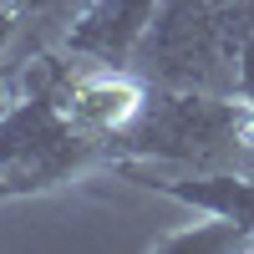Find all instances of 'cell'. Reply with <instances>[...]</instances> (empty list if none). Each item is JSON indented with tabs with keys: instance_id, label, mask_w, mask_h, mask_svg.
Wrapping results in <instances>:
<instances>
[{
	"instance_id": "obj_8",
	"label": "cell",
	"mask_w": 254,
	"mask_h": 254,
	"mask_svg": "<svg viewBox=\"0 0 254 254\" xmlns=\"http://www.w3.org/2000/svg\"><path fill=\"white\" fill-rule=\"evenodd\" d=\"M20 26H26V20H20V5H15V0H0V56H5V46L15 41Z\"/></svg>"
},
{
	"instance_id": "obj_4",
	"label": "cell",
	"mask_w": 254,
	"mask_h": 254,
	"mask_svg": "<svg viewBox=\"0 0 254 254\" xmlns=\"http://www.w3.org/2000/svg\"><path fill=\"white\" fill-rule=\"evenodd\" d=\"M158 10H163V0H87L71 15L61 46H66V56L97 61V66H132Z\"/></svg>"
},
{
	"instance_id": "obj_1",
	"label": "cell",
	"mask_w": 254,
	"mask_h": 254,
	"mask_svg": "<svg viewBox=\"0 0 254 254\" xmlns=\"http://www.w3.org/2000/svg\"><path fill=\"white\" fill-rule=\"evenodd\" d=\"M244 97H214V92H147L142 117L117 137L122 158H153L178 168H239L244 163Z\"/></svg>"
},
{
	"instance_id": "obj_6",
	"label": "cell",
	"mask_w": 254,
	"mask_h": 254,
	"mask_svg": "<svg viewBox=\"0 0 254 254\" xmlns=\"http://www.w3.org/2000/svg\"><path fill=\"white\" fill-rule=\"evenodd\" d=\"M15 5H20V20H36V26L66 20V26H71V15L87 5V0H15Z\"/></svg>"
},
{
	"instance_id": "obj_5",
	"label": "cell",
	"mask_w": 254,
	"mask_h": 254,
	"mask_svg": "<svg viewBox=\"0 0 254 254\" xmlns=\"http://www.w3.org/2000/svg\"><path fill=\"white\" fill-rule=\"evenodd\" d=\"M153 249L173 254V249H214V254H234V249H254V234L239 229L234 219H208V224H193V229H178V234H163L153 239Z\"/></svg>"
},
{
	"instance_id": "obj_3",
	"label": "cell",
	"mask_w": 254,
	"mask_h": 254,
	"mask_svg": "<svg viewBox=\"0 0 254 254\" xmlns=\"http://www.w3.org/2000/svg\"><path fill=\"white\" fill-rule=\"evenodd\" d=\"M112 173L137 188L168 193L178 203H193L203 214L234 219L239 229L254 234V173H244V168H178V163H153V158H117Z\"/></svg>"
},
{
	"instance_id": "obj_7",
	"label": "cell",
	"mask_w": 254,
	"mask_h": 254,
	"mask_svg": "<svg viewBox=\"0 0 254 254\" xmlns=\"http://www.w3.org/2000/svg\"><path fill=\"white\" fill-rule=\"evenodd\" d=\"M234 97L254 102V36L244 41V51H239V76H234Z\"/></svg>"
},
{
	"instance_id": "obj_2",
	"label": "cell",
	"mask_w": 254,
	"mask_h": 254,
	"mask_svg": "<svg viewBox=\"0 0 254 254\" xmlns=\"http://www.w3.org/2000/svg\"><path fill=\"white\" fill-rule=\"evenodd\" d=\"M102 158V137H87L46 92H15L0 107V173L15 193L71 183Z\"/></svg>"
}]
</instances>
